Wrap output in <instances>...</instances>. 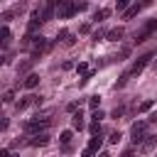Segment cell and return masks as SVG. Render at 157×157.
<instances>
[{
    "instance_id": "52a82bcc",
    "label": "cell",
    "mask_w": 157,
    "mask_h": 157,
    "mask_svg": "<svg viewBox=\"0 0 157 157\" xmlns=\"http://www.w3.org/2000/svg\"><path fill=\"white\" fill-rule=\"evenodd\" d=\"M123 34H125V32H123V27H115V29H110V32L105 34V39H108V42H120V39H123Z\"/></svg>"
},
{
    "instance_id": "e575fe53",
    "label": "cell",
    "mask_w": 157,
    "mask_h": 157,
    "mask_svg": "<svg viewBox=\"0 0 157 157\" xmlns=\"http://www.w3.org/2000/svg\"><path fill=\"white\" fill-rule=\"evenodd\" d=\"M98 157H110V152H101V155H98Z\"/></svg>"
},
{
    "instance_id": "5b68a950",
    "label": "cell",
    "mask_w": 157,
    "mask_h": 157,
    "mask_svg": "<svg viewBox=\"0 0 157 157\" xmlns=\"http://www.w3.org/2000/svg\"><path fill=\"white\" fill-rule=\"evenodd\" d=\"M52 17H54V5H52V2H47V5L39 10V20H42V22H49Z\"/></svg>"
},
{
    "instance_id": "83f0119b",
    "label": "cell",
    "mask_w": 157,
    "mask_h": 157,
    "mask_svg": "<svg viewBox=\"0 0 157 157\" xmlns=\"http://www.w3.org/2000/svg\"><path fill=\"white\" fill-rule=\"evenodd\" d=\"M66 34H69L66 29H59V34H56V39H61V42H64V39H66Z\"/></svg>"
},
{
    "instance_id": "4fadbf2b",
    "label": "cell",
    "mask_w": 157,
    "mask_h": 157,
    "mask_svg": "<svg viewBox=\"0 0 157 157\" xmlns=\"http://www.w3.org/2000/svg\"><path fill=\"white\" fill-rule=\"evenodd\" d=\"M10 37H12L10 27H5V25H2V27H0V42H2V44H7V42H10Z\"/></svg>"
},
{
    "instance_id": "2e32d148",
    "label": "cell",
    "mask_w": 157,
    "mask_h": 157,
    "mask_svg": "<svg viewBox=\"0 0 157 157\" xmlns=\"http://www.w3.org/2000/svg\"><path fill=\"white\" fill-rule=\"evenodd\" d=\"M88 105H91L93 110H98V105H101V96H91V98H88Z\"/></svg>"
},
{
    "instance_id": "836d02e7",
    "label": "cell",
    "mask_w": 157,
    "mask_h": 157,
    "mask_svg": "<svg viewBox=\"0 0 157 157\" xmlns=\"http://www.w3.org/2000/svg\"><path fill=\"white\" fill-rule=\"evenodd\" d=\"M123 157H135V152H132V150H128V152H123Z\"/></svg>"
},
{
    "instance_id": "8992f818",
    "label": "cell",
    "mask_w": 157,
    "mask_h": 157,
    "mask_svg": "<svg viewBox=\"0 0 157 157\" xmlns=\"http://www.w3.org/2000/svg\"><path fill=\"white\" fill-rule=\"evenodd\" d=\"M47 142H49V135H47V132H37V135L29 140V145H32V147H44Z\"/></svg>"
},
{
    "instance_id": "e0dca14e",
    "label": "cell",
    "mask_w": 157,
    "mask_h": 157,
    "mask_svg": "<svg viewBox=\"0 0 157 157\" xmlns=\"http://www.w3.org/2000/svg\"><path fill=\"white\" fill-rule=\"evenodd\" d=\"M150 108H152V101H142V103L137 105V110H140V113H147Z\"/></svg>"
},
{
    "instance_id": "4dcf8cb0",
    "label": "cell",
    "mask_w": 157,
    "mask_h": 157,
    "mask_svg": "<svg viewBox=\"0 0 157 157\" xmlns=\"http://www.w3.org/2000/svg\"><path fill=\"white\" fill-rule=\"evenodd\" d=\"M76 105H78V103L74 101V103H69V105H66V110H69V113H74V110H76Z\"/></svg>"
},
{
    "instance_id": "9a60e30c",
    "label": "cell",
    "mask_w": 157,
    "mask_h": 157,
    "mask_svg": "<svg viewBox=\"0 0 157 157\" xmlns=\"http://www.w3.org/2000/svg\"><path fill=\"white\" fill-rule=\"evenodd\" d=\"M128 7H130V0H115V10L118 12H125Z\"/></svg>"
},
{
    "instance_id": "d590c367",
    "label": "cell",
    "mask_w": 157,
    "mask_h": 157,
    "mask_svg": "<svg viewBox=\"0 0 157 157\" xmlns=\"http://www.w3.org/2000/svg\"><path fill=\"white\" fill-rule=\"evenodd\" d=\"M150 2H152V0H142V2H140V5H142V7H145V5H150Z\"/></svg>"
},
{
    "instance_id": "4316f807",
    "label": "cell",
    "mask_w": 157,
    "mask_h": 157,
    "mask_svg": "<svg viewBox=\"0 0 157 157\" xmlns=\"http://www.w3.org/2000/svg\"><path fill=\"white\" fill-rule=\"evenodd\" d=\"M78 32H81V34H88V32H91V25H81V29H78Z\"/></svg>"
},
{
    "instance_id": "277c9868",
    "label": "cell",
    "mask_w": 157,
    "mask_h": 157,
    "mask_svg": "<svg viewBox=\"0 0 157 157\" xmlns=\"http://www.w3.org/2000/svg\"><path fill=\"white\" fill-rule=\"evenodd\" d=\"M150 59H152V52L150 54H142V56H137V61L132 64V69H130V76H137V74H142V69L150 64Z\"/></svg>"
},
{
    "instance_id": "8fae6325",
    "label": "cell",
    "mask_w": 157,
    "mask_h": 157,
    "mask_svg": "<svg viewBox=\"0 0 157 157\" xmlns=\"http://www.w3.org/2000/svg\"><path fill=\"white\" fill-rule=\"evenodd\" d=\"M37 83H39V76H37V74H29V76L22 81V86H25V88H34Z\"/></svg>"
},
{
    "instance_id": "6da1fadb",
    "label": "cell",
    "mask_w": 157,
    "mask_h": 157,
    "mask_svg": "<svg viewBox=\"0 0 157 157\" xmlns=\"http://www.w3.org/2000/svg\"><path fill=\"white\" fill-rule=\"evenodd\" d=\"M147 125H150L147 120H137V123H132L130 135H132V142H135V145H137V142H142V140L147 137V135H145V132H147Z\"/></svg>"
},
{
    "instance_id": "f1b7e54d",
    "label": "cell",
    "mask_w": 157,
    "mask_h": 157,
    "mask_svg": "<svg viewBox=\"0 0 157 157\" xmlns=\"http://www.w3.org/2000/svg\"><path fill=\"white\" fill-rule=\"evenodd\" d=\"M108 32H103V29H98V32H93V39H101V37H105Z\"/></svg>"
},
{
    "instance_id": "7c38bea8",
    "label": "cell",
    "mask_w": 157,
    "mask_h": 157,
    "mask_svg": "<svg viewBox=\"0 0 157 157\" xmlns=\"http://www.w3.org/2000/svg\"><path fill=\"white\" fill-rule=\"evenodd\" d=\"M71 140H74V132H71V130H64V132L59 135V142H61V145H71Z\"/></svg>"
},
{
    "instance_id": "9c48e42d",
    "label": "cell",
    "mask_w": 157,
    "mask_h": 157,
    "mask_svg": "<svg viewBox=\"0 0 157 157\" xmlns=\"http://www.w3.org/2000/svg\"><path fill=\"white\" fill-rule=\"evenodd\" d=\"M140 10H142V5H140V2H137V5H130V7L123 12V20H132V17H135Z\"/></svg>"
},
{
    "instance_id": "5bb4252c",
    "label": "cell",
    "mask_w": 157,
    "mask_h": 157,
    "mask_svg": "<svg viewBox=\"0 0 157 157\" xmlns=\"http://www.w3.org/2000/svg\"><path fill=\"white\" fill-rule=\"evenodd\" d=\"M105 17H110V10H96V12H93V20H96V22H103Z\"/></svg>"
},
{
    "instance_id": "ba28073f",
    "label": "cell",
    "mask_w": 157,
    "mask_h": 157,
    "mask_svg": "<svg viewBox=\"0 0 157 157\" xmlns=\"http://www.w3.org/2000/svg\"><path fill=\"white\" fill-rule=\"evenodd\" d=\"M71 125H74V130H83V125H86V123H83V113H81V110L71 115Z\"/></svg>"
},
{
    "instance_id": "ffe728a7",
    "label": "cell",
    "mask_w": 157,
    "mask_h": 157,
    "mask_svg": "<svg viewBox=\"0 0 157 157\" xmlns=\"http://www.w3.org/2000/svg\"><path fill=\"white\" fill-rule=\"evenodd\" d=\"M101 118H105L103 110H93V113H91V120H93V123H101Z\"/></svg>"
},
{
    "instance_id": "8d00e7d4",
    "label": "cell",
    "mask_w": 157,
    "mask_h": 157,
    "mask_svg": "<svg viewBox=\"0 0 157 157\" xmlns=\"http://www.w3.org/2000/svg\"><path fill=\"white\" fill-rule=\"evenodd\" d=\"M10 157H20V155H15V152H10Z\"/></svg>"
},
{
    "instance_id": "30bf717a",
    "label": "cell",
    "mask_w": 157,
    "mask_h": 157,
    "mask_svg": "<svg viewBox=\"0 0 157 157\" xmlns=\"http://www.w3.org/2000/svg\"><path fill=\"white\" fill-rule=\"evenodd\" d=\"M101 145H103V137H101V135H93V137L88 140V147H86V150H91V152H98V147H101Z\"/></svg>"
},
{
    "instance_id": "3957f363",
    "label": "cell",
    "mask_w": 157,
    "mask_h": 157,
    "mask_svg": "<svg viewBox=\"0 0 157 157\" xmlns=\"http://www.w3.org/2000/svg\"><path fill=\"white\" fill-rule=\"evenodd\" d=\"M56 12H59V17H61V20H69V17H74V15L78 12V7H76V0H66V2H64V5L56 10Z\"/></svg>"
},
{
    "instance_id": "1f68e13d",
    "label": "cell",
    "mask_w": 157,
    "mask_h": 157,
    "mask_svg": "<svg viewBox=\"0 0 157 157\" xmlns=\"http://www.w3.org/2000/svg\"><path fill=\"white\" fill-rule=\"evenodd\" d=\"M7 128V118H0V130H5Z\"/></svg>"
},
{
    "instance_id": "d6986e66",
    "label": "cell",
    "mask_w": 157,
    "mask_h": 157,
    "mask_svg": "<svg viewBox=\"0 0 157 157\" xmlns=\"http://www.w3.org/2000/svg\"><path fill=\"white\" fill-rule=\"evenodd\" d=\"M29 66H32V59H27V61H22V64H17V71L22 74V71H27Z\"/></svg>"
},
{
    "instance_id": "cb8c5ba5",
    "label": "cell",
    "mask_w": 157,
    "mask_h": 157,
    "mask_svg": "<svg viewBox=\"0 0 157 157\" xmlns=\"http://www.w3.org/2000/svg\"><path fill=\"white\" fill-rule=\"evenodd\" d=\"M64 44H66V47H74V44H76V37H74V34H66Z\"/></svg>"
},
{
    "instance_id": "7a4b0ae2",
    "label": "cell",
    "mask_w": 157,
    "mask_h": 157,
    "mask_svg": "<svg viewBox=\"0 0 157 157\" xmlns=\"http://www.w3.org/2000/svg\"><path fill=\"white\" fill-rule=\"evenodd\" d=\"M152 32H157V20H150V22H147V25H145L137 34H135V44H142V42H145Z\"/></svg>"
},
{
    "instance_id": "ac0fdd59",
    "label": "cell",
    "mask_w": 157,
    "mask_h": 157,
    "mask_svg": "<svg viewBox=\"0 0 157 157\" xmlns=\"http://www.w3.org/2000/svg\"><path fill=\"white\" fill-rule=\"evenodd\" d=\"M88 130H91V135H101V123H93V120H91Z\"/></svg>"
},
{
    "instance_id": "484cf974",
    "label": "cell",
    "mask_w": 157,
    "mask_h": 157,
    "mask_svg": "<svg viewBox=\"0 0 157 157\" xmlns=\"http://www.w3.org/2000/svg\"><path fill=\"white\" fill-rule=\"evenodd\" d=\"M152 145H155V137H152V135H150V140H145V142H142V147H145V150H150V147H152Z\"/></svg>"
},
{
    "instance_id": "f546056e",
    "label": "cell",
    "mask_w": 157,
    "mask_h": 157,
    "mask_svg": "<svg viewBox=\"0 0 157 157\" xmlns=\"http://www.w3.org/2000/svg\"><path fill=\"white\" fill-rule=\"evenodd\" d=\"M147 123H157V110H152V113H150V118H147Z\"/></svg>"
},
{
    "instance_id": "44dd1931",
    "label": "cell",
    "mask_w": 157,
    "mask_h": 157,
    "mask_svg": "<svg viewBox=\"0 0 157 157\" xmlns=\"http://www.w3.org/2000/svg\"><path fill=\"white\" fill-rule=\"evenodd\" d=\"M76 71L86 76V74H88V66H86V61H78V66H76Z\"/></svg>"
},
{
    "instance_id": "d4e9b609",
    "label": "cell",
    "mask_w": 157,
    "mask_h": 157,
    "mask_svg": "<svg viewBox=\"0 0 157 157\" xmlns=\"http://www.w3.org/2000/svg\"><path fill=\"white\" fill-rule=\"evenodd\" d=\"M2 101H5V103H12V101H15V93H12V91H7V93L2 96Z\"/></svg>"
},
{
    "instance_id": "7402d4cb",
    "label": "cell",
    "mask_w": 157,
    "mask_h": 157,
    "mask_svg": "<svg viewBox=\"0 0 157 157\" xmlns=\"http://www.w3.org/2000/svg\"><path fill=\"white\" fill-rule=\"evenodd\" d=\"M128 78H130V71H128V74H123V76L118 78V88H123V86L128 83Z\"/></svg>"
},
{
    "instance_id": "d6a6232c",
    "label": "cell",
    "mask_w": 157,
    "mask_h": 157,
    "mask_svg": "<svg viewBox=\"0 0 157 157\" xmlns=\"http://www.w3.org/2000/svg\"><path fill=\"white\" fill-rule=\"evenodd\" d=\"M0 157H10V150H7V147H2V150H0Z\"/></svg>"
},
{
    "instance_id": "603a6c76",
    "label": "cell",
    "mask_w": 157,
    "mask_h": 157,
    "mask_svg": "<svg viewBox=\"0 0 157 157\" xmlns=\"http://www.w3.org/2000/svg\"><path fill=\"white\" fill-rule=\"evenodd\" d=\"M120 137H123L120 132H113V135L108 137V142H110V145H118V142H120Z\"/></svg>"
}]
</instances>
